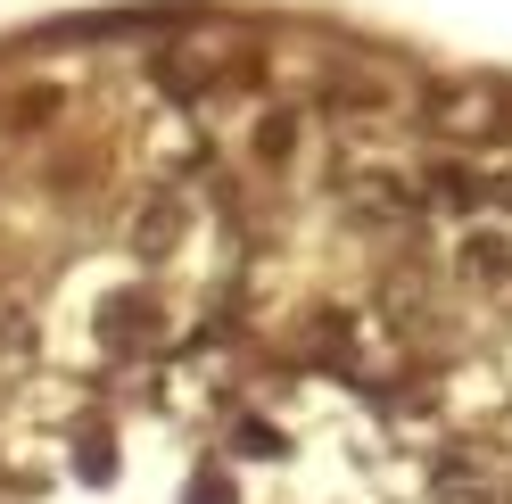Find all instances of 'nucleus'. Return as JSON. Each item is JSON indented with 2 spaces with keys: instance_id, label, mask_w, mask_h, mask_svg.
<instances>
[{
  "instance_id": "obj_1",
  "label": "nucleus",
  "mask_w": 512,
  "mask_h": 504,
  "mask_svg": "<svg viewBox=\"0 0 512 504\" xmlns=\"http://www.w3.org/2000/svg\"><path fill=\"white\" fill-rule=\"evenodd\" d=\"M463 273L479 281V290H512V240L504 232H471L463 240Z\"/></svg>"
},
{
  "instance_id": "obj_2",
  "label": "nucleus",
  "mask_w": 512,
  "mask_h": 504,
  "mask_svg": "<svg viewBox=\"0 0 512 504\" xmlns=\"http://www.w3.org/2000/svg\"><path fill=\"white\" fill-rule=\"evenodd\" d=\"M100 331H108V339H116V348H141V339H149V331H157V306H149V298H141V290H124V298H116V306H108V314H100Z\"/></svg>"
},
{
  "instance_id": "obj_3",
  "label": "nucleus",
  "mask_w": 512,
  "mask_h": 504,
  "mask_svg": "<svg viewBox=\"0 0 512 504\" xmlns=\"http://www.w3.org/2000/svg\"><path fill=\"white\" fill-rule=\"evenodd\" d=\"M174 224H182V207H174V199L141 207V257H166V248H174Z\"/></svg>"
},
{
  "instance_id": "obj_4",
  "label": "nucleus",
  "mask_w": 512,
  "mask_h": 504,
  "mask_svg": "<svg viewBox=\"0 0 512 504\" xmlns=\"http://www.w3.org/2000/svg\"><path fill=\"white\" fill-rule=\"evenodd\" d=\"M232 447H240V455H281V438H273L265 422H240V430H232Z\"/></svg>"
},
{
  "instance_id": "obj_5",
  "label": "nucleus",
  "mask_w": 512,
  "mask_h": 504,
  "mask_svg": "<svg viewBox=\"0 0 512 504\" xmlns=\"http://www.w3.org/2000/svg\"><path fill=\"white\" fill-rule=\"evenodd\" d=\"M190 504H232V488H223V480H215V471H207V480H199V488H190Z\"/></svg>"
}]
</instances>
